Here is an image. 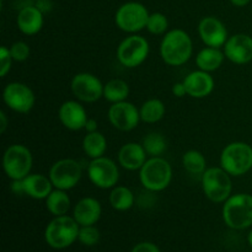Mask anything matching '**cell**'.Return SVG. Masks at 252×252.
<instances>
[{"instance_id": "obj_1", "label": "cell", "mask_w": 252, "mask_h": 252, "mask_svg": "<svg viewBox=\"0 0 252 252\" xmlns=\"http://www.w3.org/2000/svg\"><path fill=\"white\" fill-rule=\"evenodd\" d=\"M193 53V42L185 30L174 29L164 34L160 43V56L165 64L180 66L186 64Z\"/></svg>"}, {"instance_id": "obj_2", "label": "cell", "mask_w": 252, "mask_h": 252, "mask_svg": "<svg viewBox=\"0 0 252 252\" xmlns=\"http://www.w3.org/2000/svg\"><path fill=\"white\" fill-rule=\"evenodd\" d=\"M221 217L226 226L244 230L252 226V194H231L223 203Z\"/></svg>"}, {"instance_id": "obj_3", "label": "cell", "mask_w": 252, "mask_h": 252, "mask_svg": "<svg viewBox=\"0 0 252 252\" xmlns=\"http://www.w3.org/2000/svg\"><path fill=\"white\" fill-rule=\"evenodd\" d=\"M139 180L147 191L161 192L170 186L172 180V167L162 157L148 158L139 170Z\"/></svg>"}, {"instance_id": "obj_4", "label": "cell", "mask_w": 252, "mask_h": 252, "mask_svg": "<svg viewBox=\"0 0 252 252\" xmlns=\"http://www.w3.org/2000/svg\"><path fill=\"white\" fill-rule=\"evenodd\" d=\"M80 225L73 217H54L44 230V240L47 245L56 250L69 248L73 245L79 236Z\"/></svg>"}, {"instance_id": "obj_5", "label": "cell", "mask_w": 252, "mask_h": 252, "mask_svg": "<svg viewBox=\"0 0 252 252\" xmlns=\"http://www.w3.org/2000/svg\"><path fill=\"white\" fill-rule=\"evenodd\" d=\"M220 166L231 176H243L252 169V147L245 142H233L220 154Z\"/></svg>"}, {"instance_id": "obj_6", "label": "cell", "mask_w": 252, "mask_h": 252, "mask_svg": "<svg viewBox=\"0 0 252 252\" xmlns=\"http://www.w3.org/2000/svg\"><path fill=\"white\" fill-rule=\"evenodd\" d=\"M201 182L204 196L213 203H224L231 196V175L221 166L207 167L202 174Z\"/></svg>"}, {"instance_id": "obj_7", "label": "cell", "mask_w": 252, "mask_h": 252, "mask_svg": "<svg viewBox=\"0 0 252 252\" xmlns=\"http://www.w3.org/2000/svg\"><path fill=\"white\" fill-rule=\"evenodd\" d=\"M33 157L26 145L12 144L2 155V169L11 181L22 180L31 174Z\"/></svg>"}, {"instance_id": "obj_8", "label": "cell", "mask_w": 252, "mask_h": 252, "mask_svg": "<svg viewBox=\"0 0 252 252\" xmlns=\"http://www.w3.org/2000/svg\"><path fill=\"white\" fill-rule=\"evenodd\" d=\"M149 11L142 2L128 1L121 5L115 14V24L121 31L138 33L147 27Z\"/></svg>"}, {"instance_id": "obj_9", "label": "cell", "mask_w": 252, "mask_h": 252, "mask_svg": "<svg viewBox=\"0 0 252 252\" xmlns=\"http://www.w3.org/2000/svg\"><path fill=\"white\" fill-rule=\"evenodd\" d=\"M150 46L147 38L134 33L126 37L117 48V59L126 68H137L147 61Z\"/></svg>"}, {"instance_id": "obj_10", "label": "cell", "mask_w": 252, "mask_h": 252, "mask_svg": "<svg viewBox=\"0 0 252 252\" xmlns=\"http://www.w3.org/2000/svg\"><path fill=\"white\" fill-rule=\"evenodd\" d=\"M54 189H74L83 176V167L80 162L75 159H61L54 162L49 169L48 174Z\"/></svg>"}, {"instance_id": "obj_11", "label": "cell", "mask_w": 252, "mask_h": 252, "mask_svg": "<svg viewBox=\"0 0 252 252\" xmlns=\"http://www.w3.org/2000/svg\"><path fill=\"white\" fill-rule=\"evenodd\" d=\"M89 180L94 186L101 189H111L117 186L120 180L118 165L105 155L93 159L88 166Z\"/></svg>"}, {"instance_id": "obj_12", "label": "cell", "mask_w": 252, "mask_h": 252, "mask_svg": "<svg viewBox=\"0 0 252 252\" xmlns=\"http://www.w3.org/2000/svg\"><path fill=\"white\" fill-rule=\"evenodd\" d=\"M2 101L11 111L24 115L33 108L36 97L29 85L20 81H12L2 90Z\"/></svg>"}, {"instance_id": "obj_13", "label": "cell", "mask_w": 252, "mask_h": 252, "mask_svg": "<svg viewBox=\"0 0 252 252\" xmlns=\"http://www.w3.org/2000/svg\"><path fill=\"white\" fill-rule=\"evenodd\" d=\"M102 81L91 73H79L73 76L70 89L76 100L80 102L93 103L103 97Z\"/></svg>"}, {"instance_id": "obj_14", "label": "cell", "mask_w": 252, "mask_h": 252, "mask_svg": "<svg viewBox=\"0 0 252 252\" xmlns=\"http://www.w3.org/2000/svg\"><path fill=\"white\" fill-rule=\"evenodd\" d=\"M107 116L111 125L121 132H130L142 121L137 106L127 100L112 103L108 108Z\"/></svg>"}, {"instance_id": "obj_15", "label": "cell", "mask_w": 252, "mask_h": 252, "mask_svg": "<svg viewBox=\"0 0 252 252\" xmlns=\"http://www.w3.org/2000/svg\"><path fill=\"white\" fill-rule=\"evenodd\" d=\"M224 54L231 63L244 65L252 61V37L246 33H236L228 38L223 47Z\"/></svg>"}, {"instance_id": "obj_16", "label": "cell", "mask_w": 252, "mask_h": 252, "mask_svg": "<svg viewBox=\"0 0 252 252\" xmlns=\"http://www.w3.org/2000/svg\"><path fill=\"white\" fill-rule=\"evenodd\" d=\"M198 34L207 47L214 48L224 47L229 38L225 25L216 16H206L199 21Z\"/></svg>"}, {"instance_id": "obj_17", "label": "cell", "mask_w": 252, "mask_h": 252, "mask_svg": "<svg viewBox=\"0 0 252 252\" xmlns=\"http://www.w3.org/2000/svg\"><path fill=\"white\" fill-rule=\"evenodd\" d=\"M58 118L62 125L69 130H80L85 128L89 116L80 101L68 100L61 105L58 110Z\"/></svg>"}, {"instance_id": "obj_18", "label": "cell", "mask_w": 252, "mask_h": 252, "mask_svg": "<svg viewBox=\"0 0 252 252\" xmlns=\"http://www.w3.org/2000/svg\"><path fill=\"white\" fill-rule=\"evenodd\" d=\"M185 86H186L187 95L193 98H204L211 95L214 90L213 76L211 73L198 69V70L191 71L185 76L184 80Z\"/></svg>"}, {"instance_id": "obj_19", "label": "cell", "mask_w": 252, "mask_h": 252, "mask_svg": "<svg viewBox=\"0 0 252 252\" xmlns=\"http://www.w3.org/2000/svg\"><path fill=\"white\" fill-rule=\"evenodd\" d=\"M102 207L94 197H84L76 202L73 209V218L80 226L95 225L101 218Z\"/></svg>"}, {"instance_id": "obj_20", "label": "cell", "mask_w": 252, "mask_h": 252, "mask_svg": "<svg viewBox=\"0 0 252 252\" xmlns=\"http://www.w3.org/2000/svg\"><path fill=\"white\" fill-rule=\"evenodd\" d=\"M44 24V14L36 5H26L20 9L16 16L17 29L26 36H33L42 30Z\"/></svg>"}, {"instance_id": "obj_21", "label": "cell", "mask_w": 252, "mask_h": 252, "mask_svg": "<svg viewBox=\"0 0 252 252\" xmlns=\"http://www.w3.org/2000/svg\"><path fill=\"white\" fill-rule=\"evenodd\" d=\"M21 193L33 199H46L54 189L49 176L42 174H30L25 179L20 180Z\"/></svg>"}, {"instance_id": "obj_22", "label": "cell", "mask_w": 252, "mask_h": 252, "mask_svg": "<svg viewBox=\"0 0 252 252\" xmlns=\"http://www.w3.org/2000/svg\"><path fill=\"white\" fill-rule=\"evenodd\" d=\"M148 160V154L139 143H126L118 152V164L128 171H138Z\"/></svg>"}, {"instance_id": "obj_23", "label": "cell", "mask_w": 252, "mask_h": 252, "mask_svg": "<svg viewBox=\"0 0 252 252\" xmlns=\"http://www.w3.org/2000/svg\"><path fill=\"white\" fill-rule=\"evenodd\" d=\"M224 59H225L224 51H221L220 48L206 46L197 53L196 64L201 70L212 73L220 68L221 64L224 63Z\"/></svg>"}, {"instance_id": "obj_24", "label": "cell", "mask_w": 252, "mask_h": 252, "mask_svg": "<svg viewBox=\"0 0 252 252\" xmlns=\"http://www.w3.org/2000/svg\"><path fill=\"white\" fill-rule=\"evenodd\" d=\"M46 208L53 217L66 216L71 207V201L66 191L54 189L46 199Z\"/></svg>"}, {"instance_id": "obj_25", "label": "cell", "mask_w": 252, "mask_h": 252, "mask_svg": "<svg viewBox=\"0 0 252 252\" xmlns=\"http://www.w3.org/2000/svg\"><path fill=\"white\" fill-rule=\"evenodd\" d=\"M83 150L86 157L90 158L91 160L103 157L107 150V139L98 130L86 133L83 139Z\"/></svg>"}, {"instance_id": "obj_26", "label": "cell", "mask_w": 252, "mask_h": 252, "mask_svg": "<svg viewBox=\"0 0 252 252\" xmlns=\"http://www.w3.org/2000/svg\"><path fill=\"white\" fill-rule=\"evenodd\" d=\"M129 93V85L123 79H111L103 86V98L111 103L126 101Z\"/></svg>"}, {"instance_id": "obj_27", "label": "cell", "mask_w": 252, "mask_h": 252, "mask_svg": "<svg viewBox=\"0 0 252 252\" xmlns=\"http://www.w3.org/2000/svg\"><path fill=\"white\" fill-rule=\"evenodd\" d=\"M111 207L118 212H126L130 209L134 204V194L132 189L126 186H115L111 189L108 196Z\"/></svg>"}, {"instance_id": "obj_28", "label": "cell", "mask_w": 252, "mask_h": 252, "mask_svg": "<svg viewBox=\"0 0 252 252\" xmlns=\"http://www.w3.org/2000/svg\"><path fill=\"white\" fill-rule=\"evenodd\" d=\"M166 107L159 98H149L140 106V120L145 123H157L164 118Z\"/></svg>"}, {"instance_id": "obj_29", "label": "cell", "mask_w": 252, "mask_h": 252, "mask_svg": "<svg viewBox=\"0 0 252 252\" xmlns=\"http://www.w3.org/2000/svg\"><path fill=\"white\" fill-rule=\"evenodd\" d=\"M185 170L192 175H202L207 170V160L198 150H189L182 157Z\"/></svg>"}, {"instance_id": "obj_30", "label": "cell", "mask_w": 252, "mask_h": 252, "mask_svg": "<svg viewBox=\"0 0 252 252\" xmlns=\"http://www.w3.org/2000/svg\"><path fill=\"white\" fill-rule=\"evenodd\" d=\"M143 148L147 152L148 157H161L167 148L166 139L161 133L152 132L147 134L143 139Z\"/></svg>"}, {"instance_id": "obj_31", "label": "cell", "mask_w": 252, "mask_h": 252, "mask_svg": "<svg viewBox=\"0 0 252 252\" xmlns=\"http://www.w3.org/2000/svg\"><path fill=\"white\" fill-rule=\"evenodd\" d=\"M148 32L155 36H160V34H165L169 29V20H167L166 15L162 12H152L148 19L147 27Z\"/></svg>"}, {"instance_id": "obj_32", "label": "cell", "mask_w": 252, "mask_h": 252, "mask_svg": "<svg viewBox=\"0 0 252 252\" xmlns=\"http://www.w3.org/2000/svg\"><path fill=\"white\" fill-rule=\"evenodd\" d=\"M78 240L85 246H95L100 241V231L95 225L80 226Z\"/></svg>"}, {"instance_id": "obj_33", "label": "cell", "mask_w": 252, "mask_h": 252, "mask_svg": "<svg viewBox=\"0 0 252 252\" xmlns=\"http://www.w3.org/2000/svg\"><path fill=\"white\" fill-rule=\"evenodd\" d=\"M10 52H11L12 59L15 62H25L29 59L31 54L30 46L24 41H17L10 46Z\"/></svg>"}, {"instance_id": "obj_34", "label": "cell", "mask_w": 252, "mask_h": 252, "mask_svg": "<svg viewBox=\"0 0 252 252\" xmlns=\"http://www.w3.org/2000/svg\"><path fill=\"white\" fill-rule=\"evenodd\" d=\"M12 62H14V59H12L9 47H0V76L1 78H5L7 75V73L11 70Z\"/></svg>"}, {"instance_id": "obj_35", "label": "cell", "mask_w": 252, "mask_h": 252, "mask_svg": "<svg viewBox=\"0 0 252 252\" xmlns=\"http://www.w3.org/2000/svg\"><path fill=\"white\" fill-rule=\"evenodd\" d=\"M130 252H160V249L155 244L143 241V243L137 244Z\"/></svg>"}, {"instance_id": "obj_36", "label": "cell", "mask_w": 252, "mask_h": 252, "mask_svg": "<svg viewBox=\"0 0 252 252\" xmlns=\"http://www.w3.org/2000/svg\"><path fill=\"white\" fill-rule=\"evenodd\" d=\"M172 94H174V96H176V97H180V98L187 95V90L184 81H180V83L174 84V86H172Z\"/></svg>"}, {"instance_id": "obj_37", "label": "cell", "mask_w": 252, "mask_h": 252, "mask_svg": "<svg viewBox=\"0 0 252 252\" xmlns=\"http://www.w3.org/2000/svg\"><path fill=\"white\" fill-rule=\"evenodd\" d=\"M36 5L37 7H38L39 10H41L43 14H46V12L51 11L52 10V1L51 0H37L36 1Z\"/></svg>"}, {"instance_id": "obj_38", "label": "cell", "mask_w": 252, "mask_h": 252, "mask_svg": "<svg viewBox=\"0 0 252 252\" xmlns=\"http://www.w3.org/2000/svg\"><path fill=\"white\" fill-rule=\"evenodd\" d=\"M97 126H98L97 125V121L94 120V118H89L88 122H86V125H85V128H84V129H85L88 133L96 132V130H98L97 129Z\"/></svg>"}, {"instance_id": "obj_39", "label": "cell", "mask_w": 252, "mask_h": 252, "mask_svg": "<svg viewBox=\"0 0 252 252\" xmlns=\"http://www.w3.org/2000/svg\"><path fill=\"white\" fill-rule=\"evenodd\" d=\"M7 128V117L4 111L0 112V133H4Z\"/></svg>"}, {"instance_id": "obj_40", "label": "cell", "mask_w": 252, "mask_h": 252, "mask_svg": "<svg viewBox=\"0 0 252 252\" xmlns=\"http://www.w3.org/2000/svg\"><path fill=\"white\" fill-rule=\"evenodd\" d=\"M251 0H230L231 4L234 5V6L236 7H244L246 6V5L250 4Z\"/></svg>"}, {"instance_id": "obj_41", "label": "cell", "mask_w": 252, "mask_h": 252, "mask_svg": "<svg viewBox=\"0 0 252 252\" xmlns=\"http://www.w3.org/2000/svg\"><path fill=\"white\" fill-rule=\"evenodd\" d=\"M248 243H249V245L252 248V229L250 230V233L248 234Z\"/></svg>"}]
</instances>
